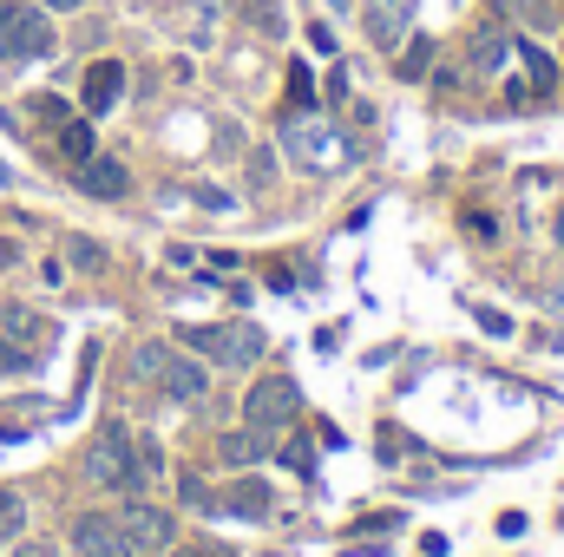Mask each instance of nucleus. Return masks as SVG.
Listing matches in <instances>:
<instances>
[{"mask_svg":"<svg viewBox=\"0 0 564 557\" xmlns=\"http://www.w3.org/2000/svg\"><path fill=\"white\" fill-rule=\"evenodd\" d=\"M86 472L99 479V485H112V492H132L144 485L139 479V439L112 419V426H99V439H93V452H86Z\"/></svg>","mask_w":564,"mask_h":557,"instance_id":"f257e3e1","label":"nucleus"},{"mask_svg":"<svg viewBox=\"0 0 564 557\" xmlns=\"http://www.w3.org/2000/svg\"><path fill=\"white\" fill-rule=\"evenodd\" d=\"M53 53V20L46 7L0 0V59H46Z\"/></svg>","mask_w":564,"mask_h":557,"instance_id":"f03ea898","label":"nucleus"},{"mask_svg":"<svg viewBox=\"0 0 564 557\" xmlns=\"http://www.w3.org/2000/svg\"><path fill=\"white\" fill-rule=\"evenodd\" d=\"M184 341L191 348H204L217 368H250L270 341H263V328L257 321H217V328H184Z\"/></svg>","mask_w":564,"mask_h":557,"instance_id":"7ed1b4c3","label":"nucleus"},{"mask_svg":"<svg viewBox=\"0 0 564 557\" xmlns=\"http://www.w3.org/2000/svg\"><path fill=\"white\" fill-rule=\"evenodd\" d=\"M295 414H302V387L289 374H263L243 394V426H257V433H282V426H295Z\"/></svg>","mask_w":564,"mask_h":557,"instance_id":"20e7f679","label":"nucleus"},{"mask_svg":"<svg viewBox=\"0 0 564 557\" xmlns=\"http://www.w3.org/2000/svg\"><path fill=\"white\" fill-rule=\"evenodd\" d=\"M73 545H79V557H139L132 538H126V525L106 518V512H79L73 518Z\"/></svg>","mask_w":564,"mask_h":557,"instance_id":"39448f33","label":"nucleus"},{"mask_svg":"<svg viewBox=\"0 0 564 557\" xmlns=\"http://www.w3.org/2000/svg\"><path fill=\"white\" fill-rule=\"evenodd\" d=\"M119 525H126V538H132V551H171V538H177V525H171V512L164 505H126L119 512Z\"/></svg>","mask_w":564,"mask_h":557,"instance_id":"423d86ee","label":"nucleus"},{"mask_svg":"<svg viewBox=\"0 0 564 557\" xmlns=\"http://www.w3.org/2000/svg\"><path fill=\"white\" fill-rule=\"evenodd\" d=\"M158 387H164V401H184V407H197V401L210 394V374H204V361H191V354H171V361H164V374H158Z\"/></svg>","mask_w":564,"mask_h":557,"instance_id":"0eeeda50","label":"nucleus"},{"mask_svg":"<svg viewBox=\"0 0 564 557\" xmlns=\"http://www.w3.org/2000/svg\"><path fill=\"white\" fill-rule=\"evenodd\" d=\"M408 26H414V0H368V40L381 53H394L408 40Z\"/></svg>","mask_w":564,"mask_h":557,"instance_id":"6e6552de","label":"nucleus"},{"mask_svg":"<svg viewBox=\"0 0 564 557\" xmlns=\"http://www.w3.org/2000/svg\"><path fill=\"white\" fill-rule=\"evenodd\" d=\"M79 92H86V112H93V119H99V112H112V106H119V92H126V66H119V59H93Z\"/></svg>","mask_w":564,"mask_h":557,"instance_id":"1a4fd4ad","label":"nucleus"},{"mask_svg":"<svg viewBox=\"0 0 564 557\" xmlns=\"http://www.w3.org/2000/svg\"><path fill=\"white\" fill-rule=\"evenodd\" d=\"M79 190H86V197H126L132 177H126L119 157H86V164H79Z\"/></svg>","mask_w":564,"mask_h":557,"instance_id":"9d476101","label":"nucleus"},{"mask_svg":"<svg viewBox=\"0 0 564 557\" xmlns=\"http://www.w3.org/2000/svg\"><path fill=\"white\" fill-rule=\"evenodd\" d=\"M263 452H270V433H257V426H243V433H224V439H217V459H224V466H257Z\"/></svg>","mask_w":564,"mask_h":557,"instance_id":"9b49d317","label":"nucleus"},{"mask_svg":"<svg viewBox=\"0 0 564 557\" xmlns=\"http://www.w3.org/2000/svg\"><path fill=\"white\" fill-rule=\"evenodd\" d=\"M230 512H237V518H263V512H270V485H263V479L230 485Z\"/></svg>","mask_w":564,"mask_h":557,"instance_id":"f8f14e48","label":"nucleus"},{"mask_svg":"<svg viewBox=\"0 0 564 557\" xmlns=\"http://www.w3.org/2000/svg\"><path fill=\"white\" fill-rule=\"evenodd\" d=\"M322 139H328V132H322V125H289V151H295V157H302V164H308V157H315V164H322V157H328V151H322Z\"/></svg>","mask_w":564,"mask_h":557,"instance_id":"ddd939ff","label":"nucleus"},{"mask_svg":"<svg viewBox=\"0 0 564 557\" xmlns=\"http://www.w3.org/2000/svg\"><path fill=\"white\" fill-rule=\"evenodd\" d=\"M499 59H506V33H479L473 40V73H492Z\"/></svg>","mask_w":564,"mask_h":557,"instance_id":"4468645a","label":"nucleus"},{"mask_svg":"<svg viewBox=\"0 0 564 557\" xmlns=\"http://www.w3.org/2000/svg\"><path fill=\"white\" fill-rule=\"evenodd\" d=\"M20 525H26V499L0 492V538H20Z\"/></svg>","mask_w":564,"mask_h":557,"instance_id":"2eb2a0df","label":"nucleus"},{"mask_svg":"<svg viewBox=\"0 0 564 557\" xmlns=\"http://www.w3.org/2000/svg\"><path fill=\"white\" fill-rule=\"evenodd\" d=\"M164 361H171V348H164V341H144L139 354H132V368H139L144 381H158V374H164Z\"/></svg>","mask_w":564,"mask_h":557,"instance_id":"dca6fc26","label":"nucleus"},{"mask_svg":"<svg viewBox=\"0 0 564 557\" xmlns=\"http://www.w3.org/2000/svg\"><path fill=\"white\" fill-rule=\"evenodd\" d=\"M59 151H66L73 164H86V157H93V125H66V132H59Z\"/></svg>","mask_w":564,"mask_h":557,"instance_id":"f3484780","label":"nucleus"},{"mask_svg":"<svg viewBox=\"0 0 564 557\" xmlns=\"http://www.w3.org/2000/svg\"><path fill=\"white\" fill-rule=\"evenodd\" d=\"M426 66H433V40H414V46L401 53V79H421Z\"/></svg>","mask_w":564,"mask_h":557,"instance_id":"a211bd4d","label":"nucleus"},{"mask_svg":"<svg viewBox=\"0 0 564 557\" xmlns=\"http://www.w3.org/2000/svg\"><path fill=\"white\" fill-rule=\"evenodd\" d=\"M164 472V446L158 439H139V479H158Z\"/></svg>","mask_w":564,"mask_h":557,"instance_id":"6ab92c4d","label":"nucleus"},{"mask_svg":"<svg viewBox=\"0 0 564 557\" xmlns=\"http://www.w3.org/2000/svg\"><path fill=\"white\" fill-rule=\"evenodd\" d=\"M73 263H79V270H106V250L86 243V237H73Z\"/></svg>","mask_w":564,"mask_h":557,"instance_id":"aec40b11","label":"nucleus"},{"mask_svg":"<svg viewBox=\"0 0 564 557\" xmlns=\"http://www.w3.org/2000/svg\"><path fill=\"white\" fill-rule=\"evenodd\" d=\"M177 492H184V505L210 512V492H204V479H197V472H184V479H177Z\"/></svg>","mask_w":564,"mask_h":557,"instance_id":"412c9836","label":"nucleus"},{"mask_svg":"<svg viewBox=\"0 0 564 557\" xmlns=\"http://www.w3.org/2000/svg\"><path fill=\"white\" fill-rule=\"evenodd\" d=\"M0 321H7V335H13V341H20V335H40V321H33V315H26V308H7V315H0Z\"/></svg>","mask_w":564,"mask_h":557,"instance_id":"4be33fe9","label":"nucleus"},{"mask_svg":"<svg viewBox=\"0 0 564 557\" xmlns=\"http://www.w3.org/2000/svg\"><path fill=\"white\" fill-rule=\"evenodd\" d=\"M20 368H26V348H20V341H0V381L20 374Z\"/></svg>","mask_w":564,"mask_h":557,"instance_id":"5701e85b","label":"nucleus"},{"mask_svg":"<svg viewBox=\"0 0 564 557\" xmlns=\"http://www.w3.org/2000/svg\"><path fill=\"white\" fill-rule=\"evenodd\" d=\"M250 20H257L263 33H282V13L270 7V0H250Z\"/></svg>","mask_w":564,"mask_h":557,"instance_id":"b1692460","label":"nucleus"},{"mask_svg":"<svg viewBox=\"0 0 564 557\" xmlns=\"http://www.w3.org/2000/svg\"><path fill=\"white\" fill-rule=\"evenodd\" d=\"M499 7H506V13H525V20H545V13H552L545 0H499Z\"/></svg>","mask_w":564,"mask_h":557,"instance_id":"393cba45","label":"nucleus"},{"mask_svg":"<svg viewBox=\"0 0 564 557\" xmlns=\"http://www.w3.org/2000/svg\"><path fill=\"white\" fill-rule=\"evenodd\" d=\"M13 557H59V545H46V538H20V551Z\"/></svg>","mask_w":564,"mask_h":557,"instance_id":"a878e982","label":"nucleus"},{"mask_svg":"<svg viewBox=\"0 0 564 557\" xmlns=\"http://www.w3.org/2000/svg\"><path fill=\"white\" fill-rule=\"evenodd\" d=\"M250 177H257V184H270V177H276V157H270V151H263V157H250Z\"/></svg>","mask_w":564,"mask_h":557,"instance_id":"bb28decb","label":"nucleus"},{"mask_svg":"<svg viewBox=\"0 0 564 557\" xmlns=\"http://www.w3.org/2000/svg\"><path fill=\"white\" fill-rule=\"evenodd\" d=\"M40 7H46V13H79L86 0H40Z\"/></svg>","mask_w":564,"mask_h":557,"instance_id":"cd10ccee","label":"nucleus"},{"mask_svg":"<svg viewBox=\"0 0 564 557\" xmlns=\"http://www.w3.org/2000/svg\"><path fill=\"white\" fill-rule=\"evenodd\" d=\"M171 557H224V551H204V545H184V551H171Z\"/></svg>","mask_w":564,"mask_h":557,"instance_id":"c85d7f7f","label":"nucleus"}]
</instances>
